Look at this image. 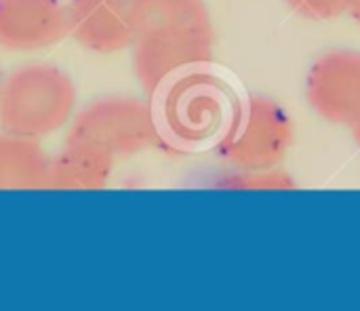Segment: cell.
Here are the masks:
<instances>
[{"mask_svg": "<svg viewBox=\"0 0 360 311\" xmlns=\"http://www.w3.org/2000/svg\"><path fill=\"white\" fill-rule=\"evenodd\" d=\"M49 164L36 139L0 133V190H46Z\"/></svg>", "mask_w": 360, "mask_h": 311, "instance_id": "10", "label": "cell"}, {"mask_svg": "<svg viewBox=\"0 0 360 311\" xmlns=\"http://www.w3.org/2000/svg\"><path fill=\"white\" fill-rule=\"evenodd\" d=\"M219 185L228 190H293L297 183L276 166L266 171H232L219 181Z\"/></svg>", "mask_w": 360, "mask_h": 311, "instance_id": "11", "label": "cell"}, {"mask_svg": "<svg viewBox=\"0 0 360 311\" xmlns=\"http://www.w3.org/2000/svg\"><path fill=\"white\" fill-rule=\"evenodd\" d=\"M68 139L91 143L114 158L135 156L162 141L156 112L141 99L114 95L76 110Z\"/></svg>", "mask_w": 360, "mask_h": 311, "instance_id": "5", "label": "cell"}, {"mask_svg": "<svg viewBox=\"0 0 360 311\" xmlns=\"http://www.w3.org/2000/svg\"><path fill=\"white\" fill-rule=\"evenodd\" d=\"M346 15H350L356 23H360V0H350L348 13H346Z\"/></svg>", "mask_w": 360, "mask_h": 311, "instance_id": "13", "label": "cell"}, {"mask_svg": "<svg viewBox=\"0 0 360 311\" xmlns=\"http://www.w3.org/2000/svg\"><path fill=\"white\" fill-rule=\"evenodd\" d=\"M68 34L86 51L112 55L131 48L139 29L137 0H68Z\"/></svg>", "mask_w": 360, "mask_h": 311, "instance_id": "7", "label": "cell"}, {"mask_svg": "<svg viewBox=\"0 0 360 311\" xmlns=\"http://www.w3.org/2000/svg\"><path fill=\"white\" fill-rule=\"evenodd\" d=\"M2 78H4V74H2V70H0V86H2Z\"/></svg>", "mask_w": 360, "mask_h": 311, "instance_id": "15", "label": "cell"}, {"mask_svg": "<svg viewBox=\"0 0 360 311\" xmlns=\"http://www.w3.org/2000/svg\"><path fill=\"white\" fill-rule=\"evenodd\" d=\"M68 36L63 0H0V48L34 53Z\"/></svg>", "mask_w": 360, "mask_h": 311, "instance_id": "8", "label": "cell"}, {"mask_svg": "<svg viewBox=\"0 0 360 311\" xmlns=\"http://www.w3.org/2000/svg\"><path fill=\"white\" fill-rule=\"evenodd\" d=\"M76 107V86L57 65L25 63L2 78L0 128L6 133L40 141L65 128Z\"/></svg>", "mask_w": 360, "mask_h": 311, "instance_id": "3", "label": "cell"}, {"mask_svg": "<svg viewBox=\"0 0 360 311\" xmlns=\"http://www.w3.org/2000/svg\"><path fill=\"white\" fill-rule=\"evenodd\" d=\"M352 128V135H354V141H356V145H359V150H360V118L350 126Z\"/></svg>", "mask_w": 360, "mask_h": 311, "instance_id": "14", "label": "cell"}, {"mask_svg": "<svg viewBox=\"0 0 360 311\" xmlns=\"http://www.w3.org/2000/svg\"><path fill=\"white\" fill-rule=\"evenodd\" d=\"M114 162V156L91 143L65 139V145L51 156L46 190H103Z\"/></svg>", "mask_w": 360, "mask_h": 311, "instance_id": "9", "label": "cell"}, {"mask_svg": "<svg viewBox=\"0 0 360 311\" xmlns=\"http://www.w3.org/2000/svg\"><path fill=\"white\" fill-rule=\"evenodd\" d=\"M293 139V118L283 103L253 95L236 99L215 152L232 171H266L283 162Z\"/></svg>", "mask_w": 360, "mask_h": 311, "instance_id": "4", "label": "cell"}, {"mask_svg": "<svg viewBox=\"0 0 360 311\" xmlns=\"http://www.w3.org/2000/svg\"><path fill=\"white\" fill-rule=\"evenodd\" d=\"M156 95L154 112L162 141L177 150L215 143L236 103L230 84L205 65L173 76Z\"/></svg>", "mask_w": 360, "mask_h": 311, "instance_id": "2", "label": "cell"}, {"mask_svg": "<svg viewBox=\"0 0 360 311\" xmlns=\"http://www.w3.org/2000/svg\"><path fill=\"white\" fill-rule=\"evenodd\" d=\"M139 29L131 44L141 88L156 95L173 76L213 59L215 29L205 0H137Z\"/></svg>", "mask_w": 360, "mask_h": 311, "instance_id": "1", "label": "cell"}, {"mask_svg": "<svg viewBox=\"0 0 360 311\" xmlns=\"http://www.w3.org/2000/svg\"><path fill=\"white\" fill-rule=\"evenodd\" d=\"M297 15L310 21H331L348 13L350 0H285Z\"/></svg>", "mask_w": 360, "mask_h": 311, "instance_id": "12", "label": "cell"}, {"mask_svg": "<svg viewBox=\"0 0 360 311\" xmlns=\"http://www.w3.org/2000/svg\"><path fill=\"white\" fill-rule=\"evenodd\" d=\"M308 105L327 122L352 126L360 118V53L333 48L323 53L306 76Z\"/></svg>", "mask_w": 360, "mask_h": 311, "instance_id": "6", "label": "cell"}]
</instances>
